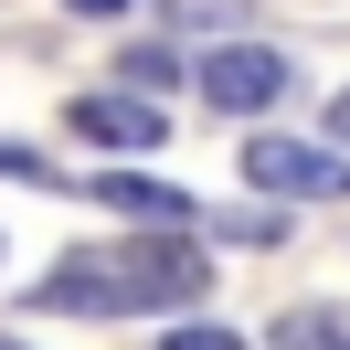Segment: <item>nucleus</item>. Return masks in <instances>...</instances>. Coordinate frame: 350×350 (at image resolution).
Instances as JSON below:
<instances>
[{
  "instance_id": "nucleus-7",
  "label": "nucleus",
  "mask_w": 350,
  "mask_h": 350,
  "mask_svg": "<svg viewBox=\"0 0 350 350\" xmlns=\"http://www.w3.org/2000/svg\"><path fill=\"white\" fill-rule=\"evenodd\" d=\"M159 350H244V329H223V319H180Z\"/></svg>"
},
{
  "instance_id": "nucleus-8",
  "label": "nucleus",
  "mask_w": 350,
  "mask_h": 350,
  "mask_svg": "<svg viewBox=\"0 0 350 350\" xmlns=\"http://www.w3.org/2000/svg\"><path fill=\"white\" fill-rule=\"evenodd\" d=\"M0 180H32V191H64V170H53L43 149H0Z\"/></svg>"
},
{
  "instance_id": "nucleus-3",
  "label": "nucleus",
  "mask_w": 350,
  "mask_h": 350,
  "mask_svg": "<svg viewBox=\"0 0 350 350\" xmlns=\"http://www.w3.org/2000/svg\"><path fill=\"white\" fill-rule=\"evenodd\" d=\"M244 180L265 202H350V159L340 149H308V138H244Z\"/></svg>"
},
{
  "instance_id": "nucleus-10",
  "label": "nucleus",
  "mask_w": 350,
  "mask_h": 350,
  "mask_svg": "<svg viewBox=\"0 0 350 350\" xmlns=\"http://www.w3.org/2000/svg\"><path fill=\"white\" fill-rule=\"evenodd\" d=\"M128 75H138V85H180V53H159V43H138V53H128Z\"/></svg>"
},
{
  "instance_id": "nucleus-9",
  "label": "nucleus",
  "mask_w": 350,
  "mask_h": 350,
  "mask_svg": "<svg viewBox=\"0 0 350 350\" xmlns=\"http://www.w3.org/2000/svg\"><path fill=\"white\" fill-rule=\"evenodd\" d=\"M159 11H170V22H191V32H202V22H244V0H159Z\"/></svg>"
},
{
  "instance_id": "nucleus-1",
  "label": "nucleus",
  "mask_w": 350,
  "mask_h": 350,
  "mask_svg": "<svg viewBox=\"0 0 350 350\" xmlns=\"http://www.w3.org/2000/svg\"><path fill=\"white\" fill-rule=\"evenodd\" d=\"M213 286V255L191 244V223H159L149 244H75L43 276V308L64 319H138V308H191Z\"/></svg>"
},
{
  "instance_id": "nucleus-6",
  "label": "nucleus",
  "mask_w": 350,
  "mask_h": 350,
  "mask_svg": "<svg viewBox=\"0 0 350 350\" xmlns=\"http://www.w3.org/2000/svg\"><path fill=\"white\" fill-rule=\"evenodd\" d=\"M276 350H350V319L340 308H297V319H276Z\"/></svg>"
},
{
  "instance_id": "nucleus-5",
  "label": "nucleus",
  "mask_w": 350,
  "mask_h": 350,
  "mask_svg": "<svg viewBox=\"0 0 350 350\" xmlns=\"http://www.w3.org/2000/svg\"><path fill=\"white\" fill-rule=\"evenodd\" d=\"M64 191L107 202V213H128V223H202V202H191V191H170V180H138V170H96V180H64Z\"/></svg>"
},
{
  "instance_id": "nucleus-12",
  "label": "nucleus",
  "mask_w": 350,
  "mask_h": 350,
  "mask_svg": "<svg viewBox=\"0 0 350 350\" xmlns=\"http://www.w3.org/2000/svg\"><path fill=\"white\" fill-rule=\"evenodd\" d=\"M329 138H340V149H350V96H340V107H329Z\"/></svg>"
},
{
  "instance_id": "nucleus-2",
  "label": "nucleus",
  "mask_w": 350,
  "mask_h": 350,
  "mask_svg": "<svg viewBox=\"0 0 350 350\" xmlns=\"http://www.w3.org/2000/svg\"><path fill=\"white\" fill-rule=\"evenodd\" d=\"M191 96L213 117H265V107H286V96H297V64H286L276 43H213L191 64Z\"/></svg>"
},
{
  "instance_id": "nucleus-13",
  "label": "nucleus",
  "mask_w": 350,
  "mask_h": 350,
  "mask_svg": "<svg viewBox=\"0 0 350 350\" xmlns=\"http://www.w3.org/2000/svg\"><path fill=\"white\" fill-rule=\"evenodd\" d=\"M0 350H22V340H0Z\"/></svg>"
},
{
  "instance_id": "nucleus-11",
  "label": "nucleus",
  "mask_w": 350,
  "mask_h": 350,
  "mask_svg": "<svg viewBox=\"0 0 350 350\" xmlns=\"http://www.w3.org/2000/svg\"><path fill=\"white\" fill-rule=\"evenodd\" d=\"M64 11H75V22H128L138 0H64Z\"/></svg>"
},
{
  "instance_id": "nucleus-4",
  "label": "nucleus",
  "mask_w": 350,
  "mask_h": 350,
  "mask_svg": "<svg viewBox=\"0 0 350 350\" xmlns=\"http://www.w3.org/2000/svg\"><path fill=\"white\" fill-rule=\"evenodd\" d=\"M75 138H96V149H128V159H149L159 138H170V117L107 85V96H75Z\"/></svg>"
}]
</instances>
